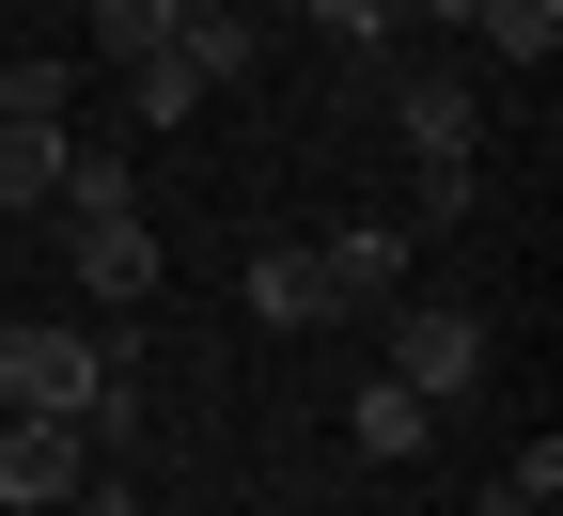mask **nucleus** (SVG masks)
<instances>
[{"instance_id":"obj_15","label":"nucleus","mask_w":563,"mask_h":516,"mask_svg":"<svg viewBox=\"0 0 563 516\" xmlns=\"http://www.w3.org/2000/svg\"><path fill=\"white\" fill-rule=\"evenodd\" d=\"M47 188H63V125H0V204L47 219Z\"/></svg>"},{"instance_id":"obj_8","label":"nucleus","mask_w":563,"mask_h":516,"mask_svg":"<svg viewBox=\"0 0 563 516\" xmlns=\"http://www.w3.org/2000/svg\"><path fill=\"white\" fill-rule=\"evenodd\" d=\"M141 204V157H125V141H79V125H63V188H47V219H125Z\"/></svg>"},{"instance_id":"obj_16","label":"nucleus","mask_w":563,"mask_h":516,"mask_svg":"<svg viewBox=\"0 0 563 516\" xmlns=\"http://www.w3.org/2000/svg\"><path fill=\"white\" fill-rule=\"evenodd\" d=\"M548 501H563V438H532V454L485 485V516H548Z\"/></svg>"},{"instance_id":"obj_1","label":"nucleus","mask_w":563,"mask_h":516,"mask_svg":"<svg viewBox=\"0 0 563 516\" xmlns=\"http://www.w3.org/2000/svg\"><path fill=\"white\" fill-rule=\"evenodd\" d=\"M110 376H125V360H110L95 329H47V314L0 329V407H16V422H95Z\"/></svg>"},{"instance_id":"obj_2","label":"nucleus","mask_w":563,"mask_h":516,"mask_svg":"<svg viewBox=\"0 0 563 516\" xmlns=\"http://www.w3.org/2000/svg\"><path fill=\"white\" fill-rule=\"evenodd\" d=\"M391 376H407L422 407L485 392V314H470V298H391Z\"/></svg>"},{"instance_id":"obj_13","label":"nucleus","mask_w":563,"mask_h":516,"mask_svg":"<svg viewBox=\"0 0 563 516\" xmlns=\"http://www.w3.org/2000/svg\"><path fill=\"white\" fill-rule=\"evenodd\" d=\"M110 79H125V125H188V110H203V79H188L173 47H141V63H110Z\"/></svg>"},{"instance_id":"obj_4","label":"nucleus","mask_w":563,"mask_h":516,"mask_svg":"<svg viewBox=\"0 0 563 516\" xmlns=\"http://www.w3.org/2000/svg\"><path fill=\"white\" fill-rule=\"evenodd\" d=\"M63 266H79V298L141 314V298H157V235H141V204H125V219H63Z\"/></svg>"},{"instance_id":"obj_17","label":"nucleus","mask_w":563,"mask_h":516,"mask_svg":"<svg viewBox=\"0 0 563 516\" xmlns=\"http://www.w3.org/2000/svg\"><path fill=\"white\" fill-rule=\"evenodd\" d=\"M298 17H313L329 47H361V63H376V47H391V17H407V0H298Z\"/></svg>"},{"instance_id":"obj_10","label":"nucleus","mask_w":563,"mask_h":516,"mask_svg":"<svg viewBox=\"0 0 563 516\" xmlns=\"http://www.w3.org/2000/svg\"><path fill=\"white\" fill-rule=\"evenodd\" d=\"M470 32H485V63H517V79H532V63L563 47V0H470Z\"/></svg>"},{"instance_id":"obj_18","label":"nucleus","mask_w":563,"mask_h":516,"mask_svg":"<svg viewBox=\"0 0 563 516\" xmlns=\"http://www.w3.org/2000/svg\"><path fill=\"white\" fill-rule=\"evenodd\" d=\"M407 219H422V235H454V219H470V157H422V204H407Z\"/></svg>"},{"instance_id":"obj_6","label":"nucleus","mask_w":563,"mask_h":516,"mask_svg":"<svg viewBox=\"0 0 563 516\" xmlns=\"http://www.w3.org/2000/svg\"><path fill=\"white\" fill-rule=\"evenodd\" d=\"M391 125H407V157H470V125H485V95L454 79V63H407V79H391Z\"/></svg>"},{"instance_id":"obj_5","label":"nucleus","mask_w":563,"mask_h":516,"mask_svg":"<svg viewBox=\"0 0 563 516\" xmlns=\"http://www.w3.org/2000/svg\"><path fill=\"white\" fill-rule=\"evenodd\" d=\"M313 266H329V314H391L407 298V235H391V219H344Z\"/></svg>"},{"instance_id":"obj_12","label":"nucleus","mask_w":563,"mask_h":516,"mask_svg":"<svg viewBox=\"0 0 563 516\" xmlns=\"http://www.w3.org/2000/svg\"><path fill=\"white\" fill-rule=\"evenodd\" d=\"M63 110H79V63H47V47L0 63V125H63Z\"/></svg>"},{"instance_id":"obj_11","label":"nucleus","mask_w":563,"mask_h":516,"mask_svg":"<svg viewBox=\"0 0 563 516\" xmlns=\"http://www.w3.org/2000/svg\"><path fill=\"white\" fill-rule=\"evenodd\" d=\"M422 438H439V407H422L407 376H376V392H361V454H376V470H407Z\"/></svg>"},{"instance_id":"obj_3","label":"nucleus","mask_w":563,"mask_h":516,"mask_svg":"<svg viewBox=\"0 0 563 516\" xmlns=\"http://www.w3.org/2000/svg\"><path fill=\"white\" fill-rule=\"evenodd\" d=\"M79 485H95V438L79 422H16L0 407V516H63Z\"/></svg>"},{"instance_id":"obj_14","label":"nucleus","mask_w":563,"mask_h":516,"mask_svg":"<svg viewBox=\"0 0 563 516\" xmlns=\"http://www.w3.org/2000/svg\"><path fill=\"white\" fill-rule=\"evenodd\" d=\"M173 17H188V0H79L95 63H141V47H173Z\"/></svg>"},{"instance_id":"obj_7","label":"nucleus","mask_w":563,"mask_h":516,"mask_svg":"<svg viewBox=\"0 0 563 516\" xmlns=\"http://www.w3.org/2000/svg\"><path fill=\"white\" fill-rule=\"evenodd\" d=\"M173 63H188V79H203V95H235V79H251V63H266V32L235 17V0H188V17H173Z\"/></svg>"},{"instance_id":"obj_9","label":"nucleus","mask_w":563,"mask_h":516,"mask_svg":"<svg viewBox=\"0 0 563 516\" xmlns=\"http://www.w3.org/2000/svg\"><path fill=\"white\" fill-rule=\"evenodd\" d=\"M251 314L266 329H329V266L313 251H251Z\"/></svg>"},{"instance_id":"obj_19","label":"nucleus","mask_w":563,"mask_h":516,"mask_svg":"<svg viewBox=\"0 0 563 516\" xmlns=\"http://www.w3.org/2000/svg\"><path fill=\"white\" fill-rule=\"evenodd\" d=\"M63 516H141V501H125V485H79V501H63Z\"/></svg>"}]
</instances>
